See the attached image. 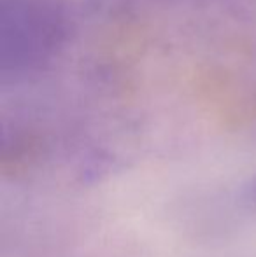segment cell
Returning a JSON list of instances; mask_svg holds the SVG:
<instances>
[{
	"mask_svg": "<svg viewBox=\"0 0 256 257\" xmlns=\"http://www.w3.org/2000/svg\"><path fill=\"white\" fill-rule=\"evenodd\" d=\"M249 200L256 208V179H253V182L249 184Z\"/></svg>",
	"mask_w": 256,
	"mask_h": 257,
	"instance_id": "obj_1",
	"label": "cell"
}]
</instances>
